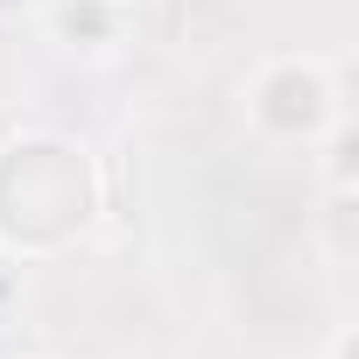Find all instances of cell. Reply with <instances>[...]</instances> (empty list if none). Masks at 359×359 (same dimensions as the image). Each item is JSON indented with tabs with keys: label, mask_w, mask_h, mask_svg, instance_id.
Returning a JSON list of instances; mask_svg holds the SVG:
<instances>
[{
	"label": "cell",
	"mask_w": 359,
	"mask_h": 359,
	"mask_svg": "<svg viewBox=\"0 0 359 359\" xmlns=\"http://www.w3.org/2000/svg\"><path fill=\"white\" fill-rule=\"evenodd\" d=\"M43 205L36 212V247L71 233L85 219V162L57 141H29V148H8L0 162V205Z\"/></svg>",
	"instance_id": "cell-1"
},
{
	"label": "cell",
	"mask_w": 359,
	"mask_h": 359,
	"mask_svg": "<svg viewBox=\"0 0 359 359\" xmlns=\"http://www.w3.org/2000/svg\"><path fill=\"white\" fill-rule=\"evenodd\" d=\"M254 113H261V127H275V134H324L331 120H338V92H331V78L317 71V64H275L261 85H254Z\"/></svg>",
	"instance_id": "cell-2"
},
{
	"label": "cell",
	"mask_w": 359,
	"mask_h": 359,
	"mask_svg": "<svg viewBox=\"0 0 359 359\" xmlns=\"http://www.w3.org/2000/svg\"><path fill=\"white\" fill-rule=\"evenodd\" d=\"M57 29L64 36H113V15L92 8V0H71V8H57Z\"/></svg>",
	"instance_id": "cell-3"
},
{
	"label": "cell",
	"mask_w": 359,
	"mask_h": 359,
	"mask_svg": "<svg viewBox=\"0 0 359 359\" xmlns=\"http://www.w3.org/2000/svg\"><path fill=\"white\" fill-rule=\"evenodd\" d=\"M15 8H36V0H0V15H15Z\"/></svg>",
	"instance_id": "cell-4"
}]
</instances>
